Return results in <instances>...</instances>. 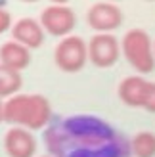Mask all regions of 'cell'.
Instances as JSON below:
<instances>
[{
	"mask_svg": "<svg viewBox=\"0 0 155 157\" xmlns=\"http://www.w3.org/2000/svg\"><path fill=\"white\" fill-rule=\"evenodd\" d=\"M46 146L54 157H128L130 142L96 117L77 115L46 130Z\"/></svg>",
	"mask_w": 155,
	"mask_h": 157,
	"instance_id": "1",
	"label": "cell"
},
{
	"mask_svg": "<svg viewBox=\"0 0 155 157\" xmlns=\"http://www.w3.org/2000/svg\"><path fill=\"white\" fill-rule=\"evenodd\" d=\"M4 121L29 130L44 128L52 121V105L42 94H15L4 101Z\"/></svg>",
	"mask_w": 155,
	"mask_h": 157,
	"instance_id": "2",
	"label": "cell"
},
{
	"mask_svg": "<svg viewBox=\"0 0 155 157\" xmlns=\"http://www.w3.org/2000/svg\"><path fill=\"white\" fill-rule=\"evenodd\" d=\"M121 52L125 59L140 75H148L155 69V52L149 35L144 29H130L121 40Z\"/></svg>",
	"mask_w": 155,
	"mask_h": 157,
	"instance_id": "3",
	"label": "cell"
},
{
	"mask_svg": "<svg viewBox=\"0 0 155 157\" xmlns=\"http://www.w3.org/2000/svg\"><path fill=\"white\" fill-rule=\"evenodd\" d=\"M119 100L128 107H142L155 113V82L146 81L142 75L125 77L119 82Z\"/></svg>",
	"mask_w": 155,
	"mask_h": 157,
	"instance_id": "4",
	"label": "cell"
},
{
	"mask_svg": "<svg viewBox=\"0 0 155 157\" xmlns=\"http://www.w3.org/2000/svg\"><path fill=\"white\" fill-rule=\"evenodd\" d=\"M88 59V44L82 36L69 35L61 38L54 50V63L63 73H79Z\"/></svg>",
	"mask_w": 155,
	"mask_h": 157,
	"instance_id": "5",
	"label": "cell"
},
{
	"mask_svg": "<svg viewBox=\"0 0 155 157\" xmlns=\"http://www.w3.org/2000/svg\"><path fill=\"white\" fill-rule=\"evenodd\" d=\"M40 25L48 35L65 38L77 25V15L69 6H46L40 12Z\"/></svg>",
	"mask_w": 155,
	"mask_h": 157,
	"instance_id": "6",
	"label": "cell"
},
{
	"mask_svg": "<svg viewBox=\"0 0 155 157\" xmlns=\"http://www.w3.org/2000/svg\"><path fill=\"white\" fill-rule=\"evenodd\" d=\"M121 54V44L111 33H96L88 42V59L94 67H111Z\"/></svg>",
	"mask_w": 155,
	"mask_h": 157,
	"instance_id": "7",
	"label": "cell"
},
{
	"mask_svg": "<svg viewBox=\"0 0 155 157\" xmlns=\"http://www.w3.org/2000/svg\"><path fill=\"white\" fill-rule=\"evenodd\" d=\"M86 21L96 33H111L123 23V12L113 2H96L88 8Z\"/></svg>",
	"mask_w": 155,
	"mask_h": 157,
	"instance_id": "8",
	"label": "cell"
},
{
	"mask_svg": "<svg viewBox=\"0 0 155 157\" xmlns=\"http://www.w3.org/2000/svg\"><path fill=\"white\" fill-rule=\"evenodd\" d=\"M4 150L8 157H35L36 138L33 130L23 127H12L4 134Z\"/></svg>",
	"mask_w": 155,
	"mask_h": 157,
	"instance_id": "9",
	"label": "cell"
},
{
	"mask_svg": "<svg viewBox=\"0 0 155 157\" xmlns=\"http://www.w3.org/2000/svg\"><path fill=\"white\" fill-rule=\"evenodd\" d=\"M44 35H46V31L42 29L40 21H36L33 17H21L12 27V40L27 46L29 50H35L38 46H42Z\"/></svg>",
	"mask_w": 155,
	"mask_h": 157,
	"instance_id": "10",
	"label": "cell"
},
{
	"mask_svg": "<svg viewBox=\"0 0 155 157\" xmlns=\"http://www.w3.org/2000/svg\"><path fill=\"white\" fill-rule=\"evenodd\" d=\"M0 63L21 73L31 63V50L15 40H8L0 46Z\"/></svg>",
	"mask_w": 155,
	"mask_h": 157,
	"instance_id": "11",
	"label": "cell"
},
{
	"mask_svg": "<svg viewBox=\"0 0 155 157\" xmlns=\"http://www.w3.org/2000/svg\"><path fill=\"white\" fill-rule=\"evenodd\" d=\"M132 157H155V132L140 130L130 138Z\"/></svg>",
	"mask_w": 155,
	"mask_h": 157,
	"instance_id": "12",
	"label": "cell"
},
{
	"mask_svg": "<svg viewBox=\"0 0 155 157\" xmlns=\"http://www.w3.org/2000/svg\"><path fill=\"white\" fill-rule=\"evenodd\" d=\"M23 84L21 73L0 63V98H12L19 92Z\"/></svg>",
	"mask_w": 155,
	"mask_h": 157,
	"instance_id": "13",
	"label": "cell"
},
{
	"mask_svg": "<svg viewBox=\"0 0 155 157\" xmlns=\"http://www.w3.org/2000/svg\"><path fill=\"white\" fill-rule=\"evenodd\" d=\"M12 27L13 25H12V15H10V12H8L6 8L0 6V35L6 33V31L12 29Z\"/></svg>",
	"mask_w": 155,
	"mask_h": 157,
	"instance_id": "14",
	"label": "cell"
},
{
	"mask_svg": "<svg viewBox=\"0 0 155 157\" xmlns=\"http://www.w3.org/2000/svg\"><path fill=\"white\" fill-rule=\"evenodd\" d=\"M4 121V100L0 98V123Z\"/></svg>",
	"mask_w": 155,
	"mask_h": 157,
	"instance_id": "15",
	"label": "cell"
},
{
	"mask_svg": "<svg viewBox=\"0 0 155 157\" xmlns=\"http://www.w3.org/2000/svg\"><path fill=\"white\" fill-rule=\"evenodd\" d=\"M69 2V0H52V4H56V6H65Z\"/></svg>",
	"mask_w": 155,
	"mask_h": 157,
	"instance_id": "16",
	"label": "cell"
},
{
	"mask_svg": "<svg viewBox=\"0 0 155 157\" xmlns=\"http://www.w3.org/2000/svg\"><path fill=\"white\" fill-rule=\"evenodd\" d=\"M23 2H38V0H23Z\"/></svg>",
	"mask_w": 155,
	"mask_h": 157,
	"instance_id": "17",
	"label": "cell"
},
{
	"mask_svg": "<svg viewBox=\"0 0 155 157\" xmlns=\"http://www.w3.org/2000/svg\"><path fill=\"white\" fill-rule=\"evenodd\" d=\"M42 157H54V155H42Z\"/></svg>",
	"mask_w": 155,
	"mask_h": 157,
	"instance_id": "18",
	"label": "cell"
},
{
	"mask_svg": "<svg viewBox=\"0 0 155 157\" xmlns=\"http://www.w3.org/2000/svg\"><path fill=\"white\" fill-rule=\"evenodd\" d=\"M153 52H155V42H153Z\"/></svg>",
	"mask_w": 155,
	"mask_h": 157,
	"instance_id": "19",
	"label": "cell"
}]
</instances>
